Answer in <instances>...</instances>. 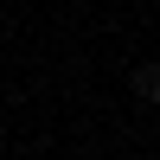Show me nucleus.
I'll return each mask as SVG.
<instances>
[{"mask_svg":"<svg viewBox=\"0 0 160 160\" xmlns=\"http://www.w3.org/2000/svg\"><path fill=\"white\" fill-rule=\"evenodd\" d=\"M135 90L148 102H160V64H135Z\"/></svg>","mask_w":160,"mask_h":160,"instance_id":"1","label":"nucleus"}]
</instances>
